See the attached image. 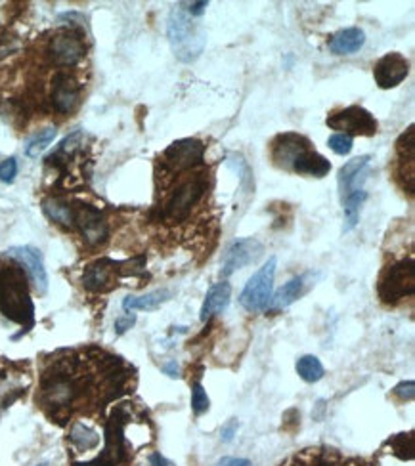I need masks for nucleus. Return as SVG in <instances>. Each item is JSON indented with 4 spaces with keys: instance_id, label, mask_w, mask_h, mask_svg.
Here are the masks:
<instances>
[{
    "instance_id": "obj_1",
    "label": "nucleus",
    "mask_w": 415,
    "mask_h": 466,
    "mask_svg": "<svg viewBox=\"0 0 415 466\" xmlns=\"http://www.w3.org/2000/svg\"><path fill=\"white\" fill-rule=\"evenodd\" d=\"M0 311L13 323L29 329L35 321V306L29 297L27 275L20 265L0 262Z\"/></svg>"
},
{
    "instance_id": "obj_2",
    "label": "nucleus",
    "mask_w": 415,
    "mask_h": 466,
    "mask_svg": "<svg viewBox=\"0 0 415 466\" xmlns=\"http://www.w3.org/2000/svg\"><path fill=\"white\" fill-rule=\"evenodd\" d=\"M167 35H169L173 52L184 64L199 58L207 42V35L203 31V27L194 23L182 6H175L170 10Z\"/></svg>"
},
{
    "instance_id": "obj_3",
    "label": "nucleus",
    "mask_w": 415,
    "mask_h": 466,
    "mask_svg": "<svg viewBox=\"0 0 415 466\" xmlns=\"http://www.w3.org/2000/svg\"><path fill=\"white\" fill-rule=\"evenodd\" d=\"M415 291L414 260H400L387 265L377 283V294L385 304H396L402 298L411 297Z\"/></svg>"
},
{
    "instance_id": "obj_4",
    "label": "nucleus",
    "mask_w": 415,
    "mask_h": 466,
    "mask_svg": "<svg viewBox=\"0 0 415 466\" xmlns=\"http://www.w3.org/2000/svg\"><path fill=\"white\" fill-rule=\"evenodd\" d=\"M207 191V178L205 174L188 176L170 191L169 199L165 203V218L170 222H182L192 214V208L201 201Z\"/></svg>"
},
{
    "instance_id": "obj_5",
    "label": "nucleus",
    "mask_w": 415,
    "mask_h": 466,
    "mask_svg": "<svg viewBox=\"0 0 415 466\" xmlns=\"http://www.w3.org/2000/svg\"><path fill=\"white\" fill-rule=\"evenodd\" d=\"M276 256H270L268 262L260 265L259 270L249 277L240 294V304L247 311H264L270 306L274 294V277H276Z\"/></svg>"
},
{
    "instance_id": "obj_6",
    "label": "nucleus",
    "mask_w": 415,
    "mask_h": 466,
    "mask_svg": "<svg viewBox=\"0 0 415 466\" xmlns=\"http://www.w3.org/2000/svg\"><path fill=\"white\" fill-rule=\"evenodd\" d=\"M325 124L331 130H339V134L346 136H373L379 129L377 119L371 115L370 111L363 109L360 105H351L344 109L333 111L327 115Z\"/></svg>"
},
{
    "instance_id": "obj_7",
    "label": "nucleus",
    "mask_w": 415,
    "mask_h": 466,
    "mask_svg": "<svg viewBox=\"0 0 415 466\" xmlns=\"http://www.w3.org/2000/svg\"><path fill=\"white\" fill-rule=\"evenodd\" d=\"M205 145L195 138H184L178 142L170 143L163 153V162L170 172H184V170L195 169L203 162Z\"/></svg>"
},
{
    "instance_id": "obj_8",
    "label": "nucleus",
    "mask_w": 415,
    "mask_h": 466,
    "mask_svg": "<svg viewBox=\"0 0 415 466\" xmlns=\"http://www.w3.org/2000/svg\"><path fill=\"white\" fill-rule=\"evenodd\" d=\"M85 40L77 29H64L54 35L48 42V56L54 64L69 65L78 64L85 56Z\"/></svg>"
},
{
    "instance_id": "obj_9",
    "label": "nucleus",
    "mask_w": 415,
    "mask_h": 466,
    "mask_svg": "<svg viewBox=\"0 0 415 466\" xmlns=\"http://www.w3.org/2000/svg\"><path fill=\"white\" fill-rule=\"evenodd\" d=\"M264 253V246L259 239L255 237H245V239L234 241L232 245L228 246V251L224 253L222 258V277H230L232 273H235L241 268L253 264L262 256Z\"/></svg>"
},
{
    "instance_id": "obj_10",
    "label": "nucleus",
    "mask_w": 415,
    "mask_h": 466,
    "mask_svg": "<svg viewBox=\"0 0 415 466\" xmlns=\"http://www.w3.org/2000/svg\"><path fill=\"white\" fill-rule=\"evenodd\" d=\"M6 256L25 268V273L29 275L33 287L37 289L39 294H45L48 291V275H46L45 260H42V253L39 249L29 245L10 246L6 251Z\"/></svg>"
},
{
    "instance_id": "obj_11",
    "label": "nucleus",
    "mask_w": 415,
    "mask_h": 466,
    "mask_svg": "<svg viewBox=\"0 0 415 466\" xmlns=\"http://www.w3.org/2000/svg\"><path fill=\"white\" fill-rule=\"evenodd\" d=\"M77 382L64 371H56L54 375H48L42 384V398L46 405L62 409L77 398Z\"/></svg>"
},
{
    "instance_id": "obj_12",
    "label": "nucleus",
    "mask_w": 415,
    "mask_h": 466,
    "mask_svg": "<svg viewBox=\"0 0 415 466\" xmlns=\"http://www.w3.org/2000/svg\"><path fill=\"white\" fill-rule=\"evenodd\" d=\"M408 73L409 61L398 52L385 54L383 58L373 65V78H375L377 86L383 88V90L402 85L406 77H408Z\"/></svg>"
},
{
    "instance_id": "obj_13",
    "label": "nucleus",
    "mask_w": 415,
    "mask_h": 466,
    "mask_svg": "<svg viewBox=\"0 0 415 466\" xmlns=\"http://www.w3.org/2000/svg\"><path fill=\"white\" fill-rule=\"evenodd\" d=\"M121 272V264L115 260L100 258L86 265L83 273V285L90 292L111 291L117 285V275Z\"/></svg>"
},
{
    "instance_id": "obj_14",
    "label": "nucleus",
    "mask_w": 415,
    "mask_h": 466,
    "mask_svg": "<svg viewBox=\"0 0 415 466\" xmlns=\"http://www.w3.org/2000/svg\"><path fill=\"white\" fill-rule=\"evenodd\" d=\"M308 149H312V143L308 142V138L287 132V134H279V136L274 140L272 151H270V153H272V161L276 167L291 172L295 159H297L298 155H303Z\"/></svg>"
},
{
    "instance_id": "obj_15",
    "label": "nucleus",
    "mask_w": 415,
    "mask_h": 466,
    "mask_svg": "<svg viewBox=\"0 0 415 466\" xmlns=\"http://www.w3.org/2000/svg\"><path fill=\"white\" fill-rule=\"evenodd\" d=\"M75 226L81 229L85 241L92 246L104 245L107 233H110L104 216L100 214V210L88 207V205H81L75 208Z\"/></svg>"
},
{
    "instance_id": "obj_16",
    "label": "nucleus",
    "mask_w": 415,
    "mask_h": 466,
    "mask_svg": "<svg viewBox=\"0 0 415 466\" xmlns=\"http://www.w3.org/2000/svg\"><path fill=\"white\" fill-rule=\"evenodd\" d=\"M105 449L94 462L88 466H119L124 460V440L123 424L117 417H113L105 428Z\"/></svg>"
},
{
    "instance_id": "obj_17",
    "label": "nucleus",
    "mask_w": 415,
    "mask_h": 466,
    "mask_svg": "<svg viewBox=\"0 0 415 466\" xmlns=\"http://www.w3.org/2000/svg\"><path fill=\"white\" fill-rule=\"evenodd\" d=\"M50 100H52L54 109L58 113H71L75 107L78 105V86L77 83L69 78L64 73L56 75L52 83V94H50Z\"/></svg>"
},
{
    "instance_id": "obj_18",
    "label": "nucleus",
    "mask_w": 415,
    "mask_h": 466,
    "mask_svg": "<svg viewBox=\"0 0 415 466\" xmlns=\"http://www.w3.org/2000/svg\"><path fill=\"white\" fill-rule=\"evenodd\" d=\"M371 161V155H362L356 157V159H351L341 167L337 174V184H339V193H341V199L346 197L352 191L356 189H362L360 186V180H363V174H366V169Z\"/></svg>"
},
{
    "instance_id": "obj_19",
    "label": "nucleus",
    "mask_w": 415,
    "mask_h": 466,
    "mask_svg": "<svg viewBox=\"0 0 415 466\" xmlns=\"http://www.w3.org/2000/svg\"><path fill=\"white\" fill-rule=\"evenodd\" d=\"M232 298V285L228 281H221L209 289L207 297L203 300L201 311H199V319L201 321H209L213 316H218L226 310Z\"/></svg>"
},
{
    "instance_id": "obj_20",
    "label": "nucleus",
    "mask_w": 415,
    "mask_h": 466,
    "mask_svg": "<svg viewBox=\"0 0 415 466\" xmlns=\"http://www.w3.org/2000/svg\"><path fill=\"white\" fill-rule=\"evenodd\" d=\"M363 44H366V32L360 27L341 29L327 42L331 52L337 54V56H349V54L358 52V50H362Z\"/></svg>"
},
{
    "instance_id": "obj_21",
    "label": "nucleus",
    "mask_w": 415,
    "mask_h": 466,
    "mask_svg": "<svg viewBox=\"0 0 415 466\" xmlns=\"http://www.w3.org/2000/svg\"><path fill=\"white\" fill-rule=\"evenodd\" d=\"M331 170V162L325 159L324 155H320L316 149H308L303 155H298L295 159L291 167V172L306 176H316V178H324Z\"/></svg>"
},
{
    "instance_id": "obj_22",
    "label": "nucleus",
    "mask_w": 415,
    "mask_h": 466,
    "mask_svg": "<svg viewBox=\"0 0 415 466\" xmlns=\"http://www.w3.org/2000/svg\"><path fill=\"white\" fill-rule=\"evenodd\" d=\"M173 292L167 291V289H159V291H151L146 292V294H140V297H127L123 300V310L124 311H134V310H157L159 306L165 304L170 298Z\"/></svg>"
},
{
    "instance_id": "obj_23",
    "label": "nucleus",
    "mask_w": 415,
    "mask_h": 466,
    "mask_svg": "<svg viewBox=\"0 0 415 466\" xmlns=\"http://www.w3.org/2000/svg\"><path fill=\"white\" fill-rule=\"evenodd\" d=\"M42 210L52 222L64 227H75V208L64 199L48 197L42 201Z\"/></svg>"
},
{
    "instance_id": "obj_24",
    "label": "nucleus",
    "mask_w": 415,
    "mask_h": 466,
    "mask_svg": "<svg viewBox=\"0 0 415 466\" xmlns=\"http://www.w3.org/2000/svg\"><path fill=\"white\" fill-rule=\"evenodd\" d=\"M303 287H305V277H303V275L289 279L286 285L281 287L276 294H272V300H270L268 310L278 311L284 310V308H289V306L303 294Z\"/></svg>"
},
{
    "instance_id": "obj_25",
    "label": "nucleus",
    "mask_w": 415,
    "mask_h": 466,
    "mask_svg": "<svg viewBox=\"0 0 415 466\" xmlns=\"http://www.w3.org/2000/svg\"><path fill=\"white\" fill-rule=\"evenodd\" d=\"M368 199V191L366 189H356L352 191L346 197H343V210H344V218H346V226H344V232H351L354 229L358 224V218H360V207L363 205V201Z\"/></svg>"
},
{
    "instance_id": "obj_26",
    "label": "nucleus",
    "mask_w": 415,
    "mask_h": 466,
    "mask_svg": "<svg viewBox=\"0 0 415 466\" xmlns=\"http://www.w3.org/2000/svg\"><path fill=\"white\" fill-rule=\"evenodd\" d=\"M295 369H297V375L305 382H308V384H314V382L322 381L325 373L324 365H322V362H320L316 356L298 357Z\"/></svg>"
},
{
    "instance_id": "obj_27",
    "label": "nucleus",
    "mask_w": 415,
    "mask_h": 466,
    "mask_svg": "<svg viewBox=\"0 0 415 466\" xmlns=\"http://www.w3.org/2000/svg\"><path fill=\"white\" fill-rule=\"evenodd\" d=\"M69 441L81 451H88L100 443V436L96 434V430H92L83 422H77V424H73L71 432H69Z\"/></svg>"
},
{
    "instance_id": "obj_28",
    "label": "nucleus",
    "mask_w": 415,
    "mask_h": 466,
    "mask_svg": "<svg viewBox=\"0 0 415 466\" xmlns=\"http://www.w3.org/2000/svg\"><path fill=\"white\" fill-rule=\"evenodd\" d=\"M54 138H56V129H54V126H50V129H42L40 132H37L29 142H27L25 155L31 157V159H37L45 149H48V145L54 142Z\"/></svg>"
},
{
    "instance_id": "obj_29",
    "label": "nucleus",
    "mask_w": 415,
    "mask_h": 466,
    "mask_svg": "<svg viewBox=\"0 0 415 466\" xmlns=\"http://www.w3.org/2000/svg\"><path fill=\"white\" fill-rule=\"evenodd\" d=\"M390 449H392V453L396 457H400V459H414V432H408V434H398L394 436L392 440L389 441Z\"/></svg>"
},
{
    "instance_id": "obj_30",
    "label": "nucleus",
    "mask_w": 415,
    "mask_h": 466,
    "mask_svg": "<svg viewBox=\"0 0 415 466\" xmlns=\"http://www.w3.org/2000/svg\"><path fill=\"white\" fill-rule=\"evenodd\" d=\"M209 395L205 388L201 386V382H194L192 384V409L195 414H203L209 411Z\"/></svg>"
},
{
    "instance_id": "obj_31",
    "label": "nucleus",
    "mask_w": 415,
    "mask_h": 466,
    "mask_svg": "<svg viewBox=\"0 0 415 466\" xmlns=\"http://www.w3.org/2000/svg\"><path fill=\"white\" fill-rule=\"evenodd\" d=\"M327 145L333 153H337V155H349L354 148V140L351 136H346V134H333L327 140Z\"/></svg>"
},
{
    "instance_id": "obj_32",
    "label": "nucleus",
    "mask_w": 415,
    "mask_h": 466,
    "mask_svg": "<svg viewBox=\"0 0 415 466\" xmlns=\"http://www.w3.org/2000/svg\"><path fill=\"white\" fill-rule=\"evenodd\" d=\"M16 176H18V161H16L13 157L0 162V181L12 184Z\"/></svg>"
},
{
    "instance_id": "obj_33",
    "label": "nucleus",
    "mask_w": 415,
    "mask_h": 466,
    "mask_svg": "<svg viewBox=\"0 0 415 466\" xmlns=\"http://www.w3.org/2000/svg\"><path fill=\"white\" fill-rule=\"evenodd\" d=\"M394 395L398 400H402V402H409V400H414L415 395V384L414 381H404L400 382L398 386H394Z\"/></svg>"
},
{
    "instance_id": "obj_34",
    "label": "nucleus",
    "mask_w": 415,
    "mask_h": 466,
    "mask_svg": "<svg viewBox=\"0 0 415 466\" xmlns=\"http://www.w3.org/2000/svg\"><path fill=\"white\" fill-rule=\"evenodd\" d=\"M238 426H240V424H238V419H230V421H228L226 424L222 426L221 438H222V441H224V443H230V441L234 440L235 432H238Z\"/></svg>"
},
{
    "instance_id": "obj_35",
    "label": "nucleus",
    "mask_w": 415,
    "mask_h": 466,
    "mask_svg": "<svg viewBox=\"0 0 415 466\" xmlns=\"http://www.w3.org/2000/svg\"><path fill=\"white\" fill-rule=\"evenodd\" d=\"M134 323H136V318H134V316L119 318L117 321H115V333H117V335H124V333H127V330H129Z\"/></svg>"
},
{
    "instance_id": "obj_36",
    "label": "nucleus",
    "mask_w": 415,
    "mask_h": 466,
    "mask_svg": "<svg viewBox=\"0 0 415 466\" xmlns=\"http://www.w3.org/2000/svg\"><path fill=\"white\" fill-rule=\"evenodd\" d=\"M209 2L207 0H201V2H192L188 4V16L189 18H201L205 10H207Z\"/></svg>"
},
{
    "instance_id": "obj_37",
    "label": "nucleus",
    "mask_w": 415,
    "mask_h": 466,
    "mask_svg": "<svg viewBox=\"0 0 415 466\" xmlns=\"http://www.w3.org/2000/svg\"><path fill=\"white\" fill-rule=\"evenodd\" d=\"M161 369L165 371V373H167L170 378H178V376H180V367H178V363H176L175 359H173V362L165 363Z\"/></svg>"
},
{
    "instance_id": "obj_38",
    "label": "nucleus",
    "mask_w": 415,
    "mask_h": 466,
    "mask_svg": "<svg viewBox=\"0 0 415 466\" xmlns=\"http://www.w3.org/2000/svg\"><path fill=\"white\" fill-rule=\"evenodd\" d=\"M149 465L151 466H176L173 460L165 459L161 453H151V457H149Z\"/></svg>"
},
{
    "instance_id": "obj_39",
    "label": "nucleus",
    "mask_w": 415,
    "mask_h": 466,
    "mask_svg": "<svg viewBox=\"0 0 415 466\" xmlns=\"http://www.w3.org/2000/svg\"><path fill=\"white\" fill-rule=\"evenodd\" d=\"M216 466H251V462L247 459H234V457H226L222 459Z\"/></svg>"
}]
</instances>
